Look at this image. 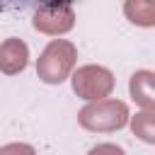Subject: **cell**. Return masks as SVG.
<instances>
[{"label":"cell","instance_id":"6da1fadb","mask_svg":"<svg viewBox=\"0 0 155 155\" xmlns=\"http://www.w3.org/2000/svg\"><path fill=\"white\" fill-rule=\"evenodd\" d=\"M128 119H131L128 107L121 99H107V97L90 102L78 114L80 126L87 128V131H92V133H111V131H119V128H124L128 124Z\"/></svg>","mask_w":155,"mask_h":155},{"label":"cell","instance_id":"7a4b0ae2","mask_svg":"<svg viewBox=\"0 0 155 155\" xmlns=\"http://www.w3.org/2000/svg\"><path fill=\"white\" fill-rule=\"evenodd\" d=\"M78 61V48L65 39H53L36 61V75L46 85H61Z\"/></svg>","mask_w":155,"mask_h":155},{"label":"cell","instance_id":"3957f363","mask_svg":"<svg viewBox=\"0 0 155 155\" xmlns=\"http://www.w3.org/2000/svg\"><path fill=\"white\" fill-rule=\"evenodd\" d=\"M73 90L87 102L104 99L114 90V75L104 65H82L73 73Z\"/></svg>","mask_w":155,"mask_h":155},{"label":"cell","instance_id":"277c9868","mask_svg":"<svg viewBox=\"0 0 155 155\" xmlns=\"http://www.w3.org/2000/svg\"><path fill=\"white\" fill-rule=\"evenodd\" d=\"M73 24H75V15H73L70 5L39 7L34 15V29H39L44 34H63V31L73 29Z\"/></svg>","mask_w":155,"mask_h":155},{"label":"cell","instance_id":"5b68a950","mask_svg":"<svg viewBox=\"0 0 155 155\" xmlns=\"http://www.w3.org/2000/svg\"><path fill=\"white\" fill-rule=\"evenodd\" d=\"M29 63V48L22 39H7L0 44V70L5 75H17Z\"/></svg>","mask_w":155,"mask_h":155},{"label":"cell","instance_id":"8992f818","mask_svg":"<svg viewBox=\"0 0 155 155\" xmlns=\"http://www.w3.org/2000/svg\"><path fill=\"white\" fill-rule=\"evenodd\" d=\"M128 90H131L133 102L140 109L155 111V73H150V70H136L131 75Z\"/></svg>","mask_w":155,"mask_h":155},{"label":"cell","instance_id":"52a82bcc","mask_svg":"<svg viewBox=\"0 0 155 155\" xmlns=\"http://www.w3.org/2000/svg\"><path fill=\"white\" fill-rule=\"evenodd\" d=\"M124 15L136 27H155V0H126Z\"/></svg>","mask_w":155,"mask_h":155},{"label":"cell","instance_id":"ba28073f","mask_svg":"<svg viewBox=\"0 0 155 155\" xmlns=\"http://www.w3.org/2000/svg\"><path fill=\"white\" fill-rule=\"evenodd\" d=\"M131 131L145 143H155V111H140L131 116Z\"/></svg>","mask_w":155,"mask_h":155},{"label":"cell","instance_id":"9c48e42d","mask_svg":"<svg viewBox=\"0 0 155 155\" xmlns=\"http://www.w3.org/2000/svg\"><path fill=\"white\" fill-rule=\"evenodd\" d=\"M22 5H36V7H61V5H70L73 0H19Z\"/></svg>","mask_w":155,"mask_h":155}]
</instances>
